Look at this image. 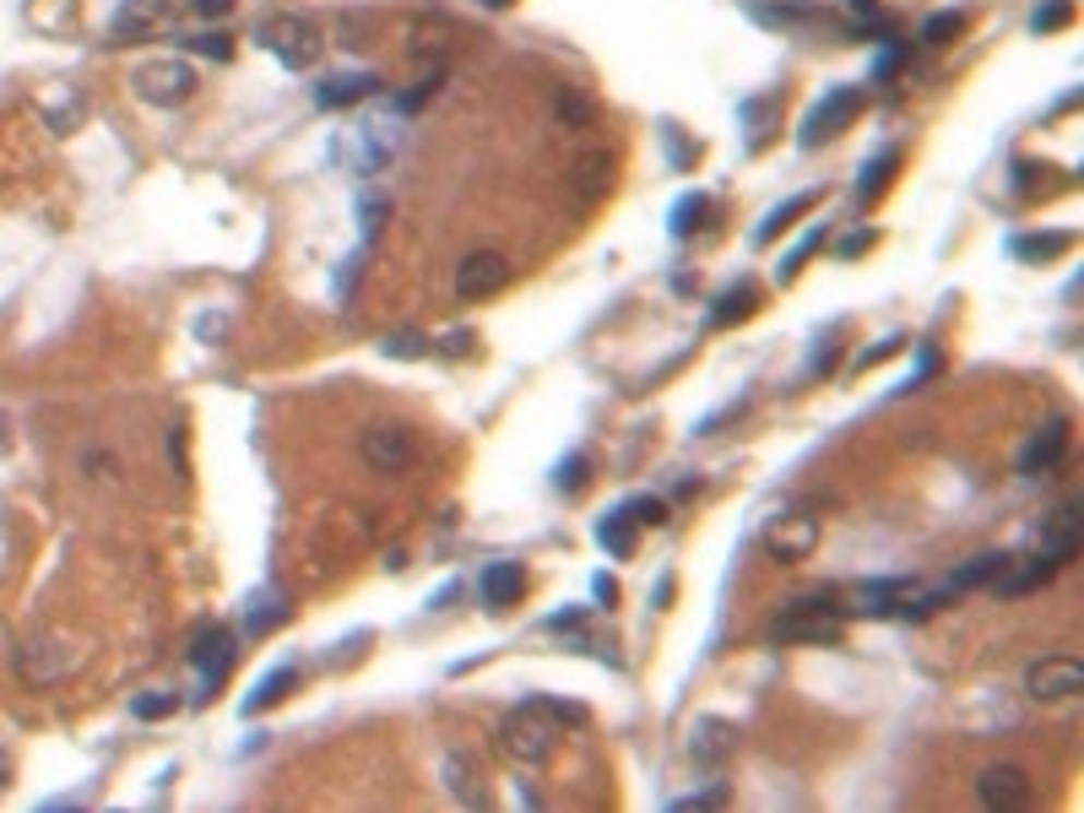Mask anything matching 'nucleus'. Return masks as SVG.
<instances>
[{"instance_id": "obj_14", "label": "nucleus", "mask_w": 1084, "mask_h": 813, "mask_svg": "<svg viewBox=\"0 0 1084 813\" xmlns=\"http://www.w3.org/2000/svg\"><path fill=\"white\" fill-rule=\"evenodd\" d=\"M521 591H526V570L510 564V559H499V564H488V570L477 575V597H483V608H493V613L515 608Z\"/></svg>"}, {"instance_id": "obj_27", "label": "nucleus", "mask_w": 1084, "mask_h": 813, "mask_svg": "<svg viewBox=\"0 0 1084 813\" xmlns=\"http://www.w3.org/2000/svg\"><path fill=\"white\" fill-rule=\"evenodd\" d=\"M44 641H33V646L16 650V667H22V678L27 683H55V678H65V661H55V656H44Z\"/></svg>"}, {"instance_id": "obj_12", "label": "nucleus", "mask_w": 1084, "mask_h": 813, "mask_svg": "<svg viewBox=\"0 0 1084 813\" xmlns=\"http://www.w3.org/2000/svg\"><path fill=\"white\" fill-rule=\"evenodd\" d=\"M1069 445H1074V423H1069V418H1047V423L1025 440V451H1020V473H1025V478H1047V473L1069 456Z\"/></svg>"}, {"instance_id": "obj_44", "label": "nucleus", "mask_w": 1084, "mask_h": 813, "mask_svg": "<svg viewBox=\"0 0 1084 813\" xmlns=\"http://www.w3.org/2000/svg\"><path fill=\"white\" fill-rule=\"evenodd\" d=\"M906 49H912V44H901V49H884V55H879V65H873V76H879V82H884V76H895V71H901V60H906Z\"/></svg>"}, {"instance_id": "obj_18", "label": "nucleus", "mask_w": 1084, "mask_h": 813, "mask_svg": "<svg viewBox=\"0 0 1084 813\" xmlns=\"http://www.w3.org/2000/svg\"><path fill=\"white\" fill-rule=\"evenodd\" d=\"M299 689V667L294 661H283V667H272L250 694H245V716H261V710H272V705H283L288 694Z\"/></svg>"}, {"instance_id": "obj_10", "label": "nucleus", "mask_w": 1084, "mask_h": 813, "mask_svg": "<svg viewBox=\"0 0 1084 813\" xmlns=\"http://www.w3.org/2000/svg\"><path fill=\"white\" fill-rule=\"evenodd\" d=\"M184 661L201 672V689L212 694L223 678H228V667H234V635L223 630V624H201L195 635H190V650H184Z\"/></svg>"}, {"instance_id": "obj_23", "label": "nucleus", "mask_w": 1084, "mask_h": 813, "mask_svg": "<svg viewBox=\"0 0 1084 813\" xmlns=\"http://www.w3.org/2000/svg\"><path fill=\"white\" fill-rule=\"evenodd\" d=\"M1063 250H1074V234H1020V239H1009V255H1020V261H1052V255H1063Z\"/></svg>"}, {"instance_id": "obj_48", "label": "nucleus", "mask_w": 1084, "mask_h": 813, "mask_svg": "<svg viewBox=\"0 0 1084 813\" xmlns=\"http://www.w3.org/2000/svg\"><path fill=\"white\" fill-rule=\"evenodd\" d=\"M234 0H195V16H228Z\"/></svg>"}, {"instance_id": "obj_32", "label": "nucleus", "mask_w": 1084, "mask_h": 813, "mask_svg": "<svg viewBox=\"0 0 1084 813\" xmlns=\"http://www.w3.org/2000/svg\"><path fill=\"white\" fill-rule=\"evenodd\" d=\"M553 115H559L564 125H592V104H586L575 87H559V93H553Z\"/></svg>"}, {"instance_id": "obj_30", "label": "nucleus", "mask_w": 1084, "mask_h": 813, "mask_svg": "<svg viewBox=\"0 0 1084 813\" xmlns=\"http://www.w3.org/2000/svg\"><path fill=\"white\" fill-rule=\"evenodd\" d=\"M705 212H711V201H705L700 190H694V195H683V201L672 206V234H678V239H683V234H694V228L705 223Z\"/></svg>"}, {"instance_id": "obj_11", "label": "nucleus", "mask_w": 1084, "mask_h": 813, "mask_svg": "<svg viewBox=\"0 0 1084 813\" xmlns=\"http://www.w3.org/2000/svg\"><path fill=\"white\" fill-rule=\"evenodd\" d=\"M732 754H738V727H732V721L700 716V721L689 727V765H694V770H711V776H716Z\"/></svg>"}, {"instance_id": "obj_3", "label": "nucleus", "mask_w": 1084, "mask_h": 813, "mask_svg": "<svg viewBox=\"0 0 1084 813\" xmlns=\"http://www.w3.org/2000/svg\"><path fill=\"white\" fill-rule=\"evenodd\" d=\"M862 104H868V93L862 87H830L813 109H808V120H802V147H819V142H835L857 115H862Z\"/></svg>"}, {"instance_id": "obj_40", "label": "nucleus", "mask_w": 1084, "mask_h": 813, "mask_svg": "<svg viewBox=\"0 0 1084 813\" xmlns=\"http://www.w3.org/2000/svg\"><path fill=\"white\" fill-rule=\"evenodd\" d=\"M581 624H586V608H564V613H553L543 630H548V635H570V630H581Z\"/></svg>"}, {"instance_id": "obj_15", "label": "nucleus", "mask_w": 1084, "mask_h": 813, "mask_svg": "<svg viewBox=\"0 0 1084 813\" xmlns=\"http://www.w3.org/2000/svg\"><path fill=\"white\" fill-rule=\"evenodd\" d=\"M374 93H380V76L347 71V76H325V82L314 87V104H320V109H353V104H364V98H374Z\"/></svg>"}, {"instance_id": "obj_5", "label": "nucleus", "mask_w": 1084, "mask_h": 813, "mask_svg": "<svg viewBox=\"0 0 1084 813\" xmlns=\"http://www.w3.org/2000/svg\"><path fill=\"white\" fill-rule=\"evenodd\" d=\"M510 277H515L510 255H499V250H472V255H462V266H456V299H462V304H483V299L504 294Z\"/></svg>"}, {"instance_id": "obj_33", "label": "nucleus", "mask_w": 1084, "mask_h": 813, "mask_svg": "<svg viewBox=\"0 0 1084 813\" xmlns=\"http://www.w3.org/2000/svg\"><path fill=\"white\" fill-rule=\"evenodd\" d=\"M623 515H629L634 526H667V504H662V499H651V493L623 499Z\"/></svg>"}, {"instance_id": "obj_21", "label": "nucleus", "mask_w": 1084, "mask_h": 813, "mask_svg": "<svg viewBox=\"0 0 1084 813\" xmlns=\"http://www.w3.org/2000/svg\"><path fill=\"white\" fill-rule=\"evenodd\" d=\"M895 168H901V147H884L873 163H862V174H857V201L868 206V201H879L884 195V184L895 179Z\"/></svg>"}, {"instance_id": "obj_38", "label": "nucleus", "mask_w": 1084, "mask_h": 813, "mask_svg": "<svg viewBox=\"0 0 1084 813\" xmlns=\"http://www.w3.org/2000/svg\"><path fill=\"white\" fill-rule=\"evenodd\" d=\"M380 347H385V358H424V347H429V342H424L418 331H396V336H385Z\"/></svg>"}, {"instance_id": "obj_35", "label": "nucleus", "mask_w": 1084, "mask_h": 813, "mask_svg": "<svg viewBox=\"0 0 1084 813\" xmlns=\"http://www.w3.org/2000/svg\"><path fill=\"white\" fill-rule=\"evenodd\" d=\"M1069 22H1074V0H1047V5H1036V16H1031L1036 33H1058V27H1069Z\"/></svg>"}, {"instance_id": "obj_41", "label": "nucleus", "mask_w": 1084, "mask_h": 813, "mask_svg": "<svg viewBox=\"0 0 1084 813\" xmlns=\"http://www.w3.org/2000/svg\"><path fill=\"white\" fill-rule=\"evenodd\" d=\"M385 212H391L385 201H364V239H369V244L380 239V223H385Z\"/></svg>"}, {"instance_id": "obj_26", "label": "nucleus", "mask_w": 1084, "mask_h": 813, "mask_svg": "<svg viewBox=\"0 0 1084 813\" xmlns=\"http://www.w3.org/2000/svg\"><path fill=\"white\" fill-rule=\"evenodd\" d=\"M597 542H603L614 559H629V553H634V521L623 515V504L619 510H608V515L597 521Z\"/></svg>"}, {"instance_id": "obj_2", "label": "nucleus", "mask_w": 1084, "mask_h": 813, "mask_svg": "<svg viewBox=\"0 0 1084 813\" xmlns=\"http://www.w3.org/2000/svg\"><path fill=\"white\" fill-rule=\"evenodd\" d=\"M131 87H136V98H142V104H153V109H174V104H190V98H195V71H190L184 60L163 55V60H142V65H136Z\"/></svg>"}, {"instance_id": "obj_31", "label": "nucleus", "mask_w": 1084, "mask_h": 813, "mask_svg": "<svg viewBox=\"0 0 1084 813\" xmlns=\"http://www.w3.org/2000/svg\"><path fill=\"white\" fill-rule=\"evenodd\" d=\"M824 239H830V228H813V234H802V244H797V250L781 261V272H775V277H781V283H791V277L808 266V255H813V250H824Z\"/></svg>"}, {"instance_id": "obj_39", "label": "nucleus", "mask_w": 1084, "mask_h": 813, "mask_svg": "<svg viewBox=\"0 0 1084 813\" xmlns=\"http://www.w3.org/2000/svg\"><path fill=\"white\" fill-rule=\"evenodd\" d=\"M195 55L228 60V55H234V38H228V33H201V38H195Z\"/></svg>"}, {"instance_id": "obj_29", "label": "nucleus", "mask_w": 1084, "mask_h": 813, "mask_svg": "<svg viewBox=\"0 0 1084 813\" xmlns=\"http://www.w3.org/2000/svg\"><path fill=\"white\" fill-rule=\"evenodd\" d=\"M174 710H179V694H168V689H147V694L131 700V716H136V721H163V716H174Z\"/></svg>"}, {"instance_id": "obj_13", "label": "nucleus", "mask_w": 1084, "mask_h": 813, "mask_svg": "<svg viewBox=\"0 0 1084 813\" xmlns=\"http://www.w3.org/2000/svg\"><path fill=\"white\" fill-rule=\"evenodd\" d=\"M1080 499H1063L1047 521H1041V537H1036V553H1047L1052 564H1069L1074 553H1080Z\"/></svg>"}, {"instance_id": "obj_51", "label": "nucleus", "mask_w": 1084, "mask_h": 813, "mask_svg": "<svg viewBox=\"0 0 1084 813\" xmlns=\"http://www.w3.org/2000/svg\"><path fill=\"white\" fill-rule=\"evenodd\" d=\"M0 451H5V418H0Z\"/></svg>"}, {"instance_id": "obj_42", "label": "nucleus", "mask_w": 1084, "mask_h": 813, "mask_svg": "<svg viewBox=\"0 0 1084 813\" xmlns=\"http://www.w3.org/2000/svg\"><path fill=\"white\" fill-rule=\"evenodd\" d=\"M868 244H873V234H868V228H857V234H846V239L835 244V255H841V261H857Z\"/></svg>"}, {"instance_id": "obj_9", "label": "nucleus", "mask_w": 1084, "mask_h": 813, "mask_svg": "<svg viewBox=\"0 0 1084 813\" xmlns=\"http://www.w3.org/2000/svg\"><path fill=\"white\" fill-rule=\"evenodd\" d=\"M813 548H819V521L813 515H775L771 526H765V553H771L775 564H802V559H813Z\"/></svg>"}, {"instance_id": "obj_37", "label": "nucleus", "mask_w": 1084, "mask_h": 813, "mask_svg": "<svg viewBox=\"0 0 1084 813\" xmlns=\"http://www.w3.org/2000/svg\"><path fill=\"white\" fill-rule=\"evenodd\" d=\"M586 478H592V456H570V462H559V473H553V483L564 488V493H581L586 488Z\"/></svg>"}, {"instance_id": "obj_28", "label": "nucleus", "mask_w": 1084, "mask_h": 813, "mask_svg": "<svg viewBox=\"0 0 1084 813\" xmlns=\"http://www.w3.org/2000/svg\"><path fill=\"white\" fill-rule=\"evenodd\" d=\"M603 190H608V158L592 153V158L575 163V195H581V201H597Z\"/></svg>"}, {"instance_id": "obj_43", "label": "nucleus", "mask_w": 1084, "mask_h": 813, "mask_svg": "<svg viewBox=\"0 0 1084 813\" xmlns=\"http://www.w3.org/2000/svg\"><path fill=\"white\" fill-rule=\"evenodd\" d=\"M901 347H906V342H901V336H884V342H879V347H873V352H862V358H857V369H873V363H884V358H895V352H901Z\"/></svg>"}, {"instance_id": "obj_52", "label": "nucleus", "mask_w": 1084, "mask_h": 813, "mask_svg": "<svg viewBox=\"0 0 1084 813\" xmlns=\"http://www.w3.org/2000/svg\"><path fill=\"white\" fill-rule=\"evenodd\" d=\"M0 787H5V754H0Z\"/></svg>"}, {"instance_id": "obj_24", "label": "nucleus", "mask_w": 1084, "mask_h": 813, "mask_svg": "<svg viewBox=\"0 0 1084 813\" xmlns=\"http://www.w3.org/2000/svg\"><path fill=\"white\" fill-rule=\"evenodd\" d=\"M283 619H288V597L283 591H255L250 597V613H245V630L250 635H272Z\"/></svg>"}, {"instance_id": "obj_25", "label": "nucleus", "mask_w": 1084, "mask_h": 813, "mask_svg": "<svg viewBox=\"0 0 1084 813\" xmlns=\"http://www.w3.org/2000/svg\"><path fill=\"white\" fill-rule=\"evenodd\" d=\"M754 299H760V288H754V283H738V288H727V294L716 299V310L705 315V321H711V331L743 321V315H754Z\"/></svg>"}, {"instance_id": "obj_1", "label": "nucleus", "mask_w": 1084, "mask_h": 813, "mask_svg": "<svg viewBox=\"0 0 1084 813\" xmlns=\"http://www.w3.org/2000/svg\"><path fill=\"white\" fill-rule=\"evenodd\" d=\"M564 721L581 727L586 710H581V705H564V700H548V694H532L521 710L504 716V727H499V754L532 770V765L553 760V749H559V738H564Z\"/></svg>"}, {"instance_id": "obj_7", "label": "nucleus", "mask_w": 1084, "mask_h": 813, "mask_svg": "<svg viewBox=\"0 0 1084 813\" xmlns=\"http://www.w3.org/2000/svg\"><path fill=\"white\" fill-rule=\"evenodd\" d=\"M1084 689V667L1080 656H1041L1025 667V694L1041 700V705H1058V700H1074Z\"/></svg>"}, {"instance_id": "obj_20", "label": "nucleus", "mask_w": 1084, "mask_h": 813, "mask_svg": "<svg viewBox=\"0 0 1084 813\" xmlns=\"http://www.w3.org/2000/svg\"><path fill=\"white\" fill-rule=\"evenodd\" d=\"M168 11V0H126L120 11H115V38H142V33H153L157 16Z\"/></svg>"}, {"instance_id": "obj_49", "label": "nucleus", "mask_w": 1084, "mask_h": 813, "mask_svg": "<svg viewBox=\"0 0 1084 813\" xmlns=\"http://www.w3.org/2000/svg\"><path fill=\"white\" fill-rule=\"evenodd\" d=\"M857 16H868V22H879V0H846Z\"/></svg>"}, {"instance_id": "obj_47", "label": "nucleus", "mask_w": 1084, "mask_h": 813, "mask_svg": "<svg viewBox=\"0 0 1084 813\" xmlns=\"http://www.w3.org/2000/svg\"><path fill=\"white\" fill-rule=\"evenodd\" d=\"M592 591H597V602H619V581H614V575H597Z\"/></svg>"}, {"instance_id": "obj_50", "label": "nucleus", "mask_w": 1084, "mask_h": 813, "mask_svg": "<svg viewBox=\"0 0 1084 813\" xmlns=\"http://www.w3.org/2000/svg\"><path fill=\"white\" fill-rule=\"evenodd\" d=\"M483 5H488V11H504V5H510V0H483Z\"/></svg>"}, {"instance_id": "obj_16", "label": "nucleus", "mask_w": 1084, "mask_h": 813, "mask_svg": "<svg viewBox=\"0 0 1084 813\" xmlns=\"http://www.w3.org/2000/svg\"><path fill=\"white\" fill-rule=\"evenodd\" d=\"M440 776H445V792H451V798H456L462 809H488V792H483V770H477V760H472V754H445Z\"/></svg>"}, {"instance_id": "obj_6", "label": "nucleus", "mask_w": 1084, "mask_h": 813, "mask_svg": "<svg viewBox=\"0 0 1084 813\" xmlns=\"http://www.w3.org/2000/svg\"><path fill=\"white\" fill-rule=\"evenodd\" d=\"M358 456H364V467H369V473L396 478V473H407V467H413L418 445H413V434H407L402 423H374V429H364V434H358Z\"/></svg>"}, {"instance_id": "obj_19", "label": "nucleus", "mask_w": 1084, "mask_h": 813, "mask_svg": "<svg viewBox=\"0 0 1084 813\" xmlns=\"http://www.w3.org/2000/svg\"><path fill=\"white\" fill-rule=\"evenodd\" d=\"M1009 559H1014V553H976V559L960 564L943 586H949L954 597H960V591H976V586H998V575L1009 570Z\"/></svg>"}, {"instance_id": "obj_36", "label": "nucleus", "mask_w": 1084, "mask_h": 813, "mask_svg": "<svg viewBox=\"0 0 1084 813\" xmlns=\"http://www.w3.org/2000/svg\"><path fill=\"white\" fill-rule=\"evenodd\" d=\"M960 27H965V16H960V11H938V16H928V22H922V44H928V49H938V44H949Z\"/></svg>"}, {"instance_id": "obj_22", "label": "nucleus", "mask_w": 1084, "mask_h": 813, "mask_svg": "<svg viewBox=\"0 0 1084 813\" xmlns=\"http://www.w3.org/2000/svg\"><path fill=\"white\" fill-rule=\"evenodd\" d=\"M813 206H819V190H802V195H791V201H781V206H775L771 217H765V223L754 228V244H771L775 234H786V228H791V223H797L802 212H813Z\"/></svg>"}, {"instance_id": "obj_45", "label": "nucleus", "mask_w": 1084, "mask_h": 813, "mask_svg": "<svg viewBox=\"0 0 1084 813\" xmlns=\"http://www.w3.org/2000/svg\"><path fill=\"white\" fill-rule=\"evenodd\" d=\"M472 342H477L472 331H451V336L440 342V352H445V358H466V352H472Z\"/></svg>"}, {"instance_id": "obj_17", "label": "nucleus", "mask_w": 1084, "mask_h": 813, "mask_svg": "<svg viewBox=\"0 0 1084 813\" xmlns=\"http://www.w3.org/2000/svg\"><path fill=\"white\" fill-rule=\"evenodd\" d=\"M1058 570H1063V564H1052L1047 553H1031L1025 564H1014V559H1009V570L998 575V591H1009V597H1025V591H1036V586L1058 581Z\"/></svg>"}, {"instance_id": "obj_8", "label": "nucleus", "mask_w": 1084, "mask_h": 813, "mask_svg": "<svg viewBox=\"0 0 1084 813\" xmlns=\"http://www.w3.org/2000/svg\"><path fill=\"white\" fill-rule=\"evenodd\" d=\"M976 798L981 809H998V813H1020L1031 809V770L1014 765V760H998L976 776Z\"/></svg>"}, {"instance_id": "obj_46", "label": "nucleus", "mask_w": 1084, "mask_h": 813, "mask_svg": "<svg viewBox=\"0 0 1084 813\" xmlns=\"http://www.w3.org/2000/svg\"><path fill=\"white\" fill-rule=\"evenodd\" d=\"M434 87H440V76H429V82H418V87H413V93L402 98V109H407V115H413V109H424V98H429Z\"/></svg>"}, {"instance_id": "obj_34", "label": "nucleus", "mask_w": 1084, "mask_h": 813, "mask_svg": "<svg viewBox=\"0 0 1084 813\" xmlns=\"http://www.w3.org/2000/svg\"><path fill=\"white\" fill-rule=\"evenodd\" d=\"M727 781H716V787H700V792H689V798H678L672 809L678 813H705V809H727Z\"/></svg>"}, {"instance_id": "obj_4", "label": "nucleus", "mask_w": 1084, "mask_h": 813, "mask_svg": "<svg viewBox=\"0 0 1084 813\" xmlns=\"http://www.w3.org/2000/svg\"><path fill=\"white\" fill-rule=\"evenodd\" d=\"M261 44L288 65V71H305L320 60V27L305 22V16H272V22H261Z\"/></svg>"}]
</instances>
